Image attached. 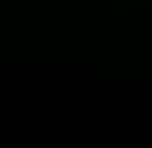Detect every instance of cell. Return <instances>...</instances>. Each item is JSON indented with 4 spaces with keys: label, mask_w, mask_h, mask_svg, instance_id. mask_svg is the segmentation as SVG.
<instances>
[{
    "label": "cell",
    "mask_w": 152,
    "mask_h": 148,
    "mask_svg": "<svg viewBox=\"0 0 152 148\" xmlns=\"http://www.w3.org/2000/svg\"><path fill=\"white\" fill-rule=\"evenodd\" d=\"M8 148H29V144L21 140V136H8Z\"/></svg>",
    "instance_id": "obj_1"
}]
</instances>
